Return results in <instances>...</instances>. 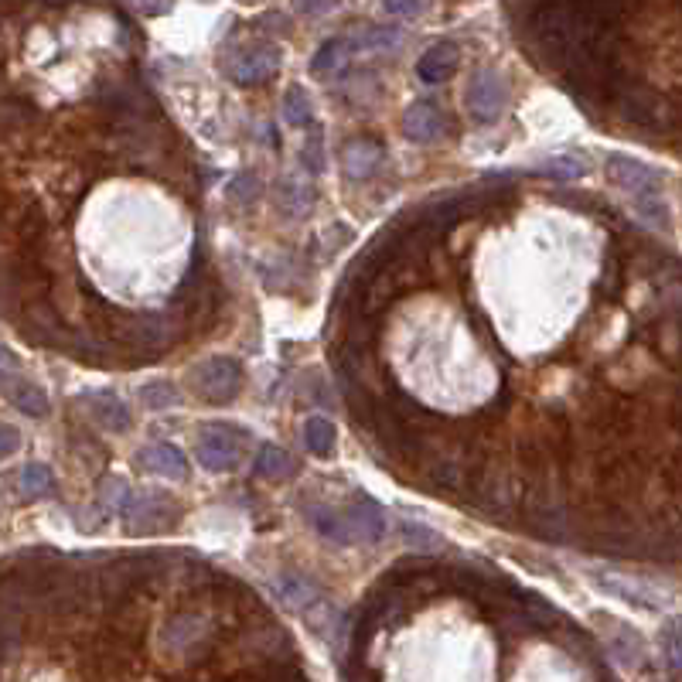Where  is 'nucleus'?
<instances>
[{"label": "nucleus", "mask_w": 682, "mask_h": 682, "mask_svg": "<svg viewBox=\"0 0 682 682\" xmlns=\"http://www.w3.org/2000/svg\"><path fill=\"white\" fill-rule=\"evenodd\" d=\"M611 106L618 110V116L628 123V127H635L642 133H662V130H672V123H676L672 120L676 110H672L655 89L642 86L638 79L621 82V86L614 89Z\"/></svg>", "instance_id": "nucleus-1"}, {"label": "nucleus", "mask_w": 682, "mask_h": 682, "mask_svg": "<svg viewBox=\"0 0 682 682\" xmlns=\"http://www.w3.org/2000/svg\"><path fill=\"white\" fill-rule=\"evenodd\" d=\"M198 461L209 471H236L243 464L246 451V430L232 427V423H205L198 430Z\"/></svg>", "instance_id": "nucleus-2"}, {"label": "nucleus", "mask_w": 682, "mask_h": 682, "mask_svg": "<svg viewBox=\"0 0 682 682\" xmlns=\"http://www.w3.org/2000/svg\"><path fill=\"white\" fill-rule=\"evenodd\" d=\"M191 386L195 393L205 399V403H232L243 389V365L229 355H215V359L202 362L191 369Z\"/></svg>", "instance_id": "nucleus-3"}, {"label": "nucleus", "mask_w": 682, "mask_h": 682, "mask_svg": "<svg viewBox=\"0 0 682 682\" xmlns=\"http://www.w3.org/2000/svg\"><path fill=\"white\" fill-rule=\"evenodd\" d=\"M178 505L168 495L154 492H137L130 498V505L123 509L130 536H157V532H171L178 526Z\"/></svg>", "instance_id": "nucleus-4"}, {"label": "nucleus", "mask_w": 682, "mask_h": 682, "mask_svg": "<svg viewBox=\"0 0 682 682\" xmlns=\"http://www.w3.org/2000/svg\"><path fill=\"white\" fill-rule=\"evenodd\" d=\"M280 48L270 45V41H256V45H243L236 48L226 58V72L236 86H260V82L273 79L280 72Z\"/></svg>", "instance_id": "nucleus-5"}, {"label": "nucleus", "mask_w": 682, "mask_h": 682, "mask_svg": "<svg viewBox=\"0 0 682 682\" xmlns=\"http://www.w3.org/2000/svg\"><path fill=\"white\" fill-rule=\"evenodd\" d=\"M505 103H509V86L498 76L495 69H478L468 82V93H464V106H468L471 120L478 123H492L502 116Z\"/></svg>", "instance_id": "nucleus-6"}, {"label": "nucleus", "mask_w": 682, "mask_h": 682, "mask_svg": "<svg viewBox=\"0 0 682 682\" xmlns=\"http://www.w3.org/2000/svg\"><path fill=\"white\" fill-rule=\"evenodd\" d=\"M604 171L621 191H628L631 202H635V198H648V195H662V181H665L662 171L648 168V164L635 161V157H628V154H607Z\"/></svg>", "instance_id": "nucleus-7"}, {"label": "nucleus", "mask_w": 682, "mask_h": 682, "mask_svg": "<svg viewBox=\"0 0 682 682\" xmlns=\"http://www.w3.org/2000/svg\"><path fill=\"white\" fill-rule=\"evenodd\" d=\"M590 580H594V587H601L604 594L618 597V601H625L631 607H642V611H659V607L669 604V594H665V590L645 584V580H631L628 573L597 570V573H590Z\"/></svg>", "instance_id": "nucleus-8"}, {"label": "nucleus", "mask_w": 682, "mask_h": 682, "mask_svg": "<svg viewBox=\"0 0 682 682\" xmlns=\"http://www.w3.org/2000/svg\"><path fill=\"white\" fill-rule=\"evenodd\" d=\"M382 164V144L369 137H355L341 147V174L348 181H369Z\"/></svg>", "instance_id": "nucleus-9"}, {"label": "nucleus", "mask_w": 682, "mask_h": 682, "mask_svg": "<svg viewBox=\"0 0 682 682\" xmlns=\"http://www.w3.org/2000/svg\"><path fill=\"white\" fill-rule=\"evenodd\" d=\"M345 526H348V543H379L386 532V512L369 498H359L355 505L345 509Z\"/></svg>", "instance_id": "nucleus-10"}, {"label": "nucleus", "mask_w": 682, "mask_h": 682, "mask_svg": "<svg viewBox=\"0 0 682 682\" xmlns=\"http://www.w3.org/2000/svg\"><path fill=\"white\" fill-rule=\"evenodd\" d=\"M403 130H406V137L417 140V144H430V140L444 137V130H447L444 110H440L434 99H420V103H413L410 110H406Z\"/></svg>", "instance_id": "nucleus-11"}, {"label": "nucleus", "mask_w": 682, "mask_h": 682, "mask_svg": "<svg viewBox=\"0 0 682 682\" xmlns=\"http://www.w3.org/2000/svg\"><path fill=\"white\" fill-rule=\"evenodd\" d=\"M137 464L144 471L157 474V478H168V481H185L188 478V461L185 454L178 451L174 444H151L137 454Z\"/></svg>", "instance_id": "nucleus-12"}, {"label": "nucleus", "mask_w": 682, "mask_h": 682, "mask_svg": "<svg viewBox=\"0 0 682 682\" xmlns=\"http://www.w3.org/2000/svg\"><path fill=\"white\" fill-rule=\"evenodd\" d=\"M79 406H86L89 417H93L103 430H110V434L130 430V410L113 393H86L79 399Z\"/></svg>", "instance_id": "nucleus-13"}, {"label": "nucleus", "mask_w": 682, "mask_h": 682, "mask_svg": "<svg viewBox=\"0 0 682 682\" xmlns=\"http://www.w3.org/2000/svg\"><path fill=\"white\" fill-rule=\"evenodd\" d=\"M273 594H277L287 607H294V611H311L314 604H324L318 584L307 580L304 573H280V577L273 580Z\"/></svg>", "instance_id": "nucleus-14"}, {"label": "nucleus", "mask_w": 682, "mask_h": 682, "mask_svg": "<svg viewBox=\"0 0 682 682\" xmlns=\"http://www.w3.org/2000/svg\"><path fill=\"white\" fill-rule=\"evenodd\" d=\"M457 62H461V52H457V45H451V41H440V45L427 48V52L420 55L417 76L423 82H430V86H437V82H447V79L454 76Z\"/></svg>", "instance_id": "nucleus-15"}, {"label": "nucleus", "mask_w": 682, "mask_h": 682, "mask_svg": "<svg viewBox=\"0 0 682 682\" xmlns=\"http://www.w3.org/2000/svg\"><path fill=\"white\" fill-rule=\"evenodd\" d=\"M4 396H7V403H11L14 410L24 413V417H45V413H48V396L41 393L31 379H11V376H7Z\"/></svg>", "instance_id": "nucleus-16"}, {"label": "nucleus", "mask_w": 682, "mask_h": 682, "mask_svg": "<svg viewBox=\"0 0 682 682\" xmlns=\"http://www.w3.org/2000/svg\"><path fill=\"white\" fill-rule=\"evenodd\" d=\"M202 635H205L202 614H191V611L174 614L168 625H164V645L174 648V652H191V645H195Z\"/></svg>", "instance_id": "nucleus-17"}, {"label": "nucleus", "mask_w": 682, "mask_h": 682, "mask_svg": "<svg viewBox=\"0 0 682 682\" xmlns=\"http://www.w3.org/2000/svg\"><path fill=\"white\" fill-rule=\"evenodd\" d=\"M273 198H277L280 212H287L290 219H301V215L311 212V205H314V188L304 185L301 178H284L277 188H273Z\"/></svg>", "instance_id": "nucleus-18"}, {"label": "nucleus", "mask_w": 682, "mask_h": 682, "mask_svg": "<svg viewBox=\"0 0 682 682\" xmlns=\"http://www.w3.org/2000/svg\"><path fill=\"white\" fill-rule=\"evenodd\" d=\"M307 522L314 526L321 539L335 546H348V526H345V509H331V505H311L307 509Z\"/></svg>", "instance_id": "nucleus-19"}, {"label": "nucleus", "mask_w": 682, "mask_h": 682, "mask_svg": "<svg viewBox=\"0 0 682 682\" xmlns=\"http://www.w3.org/2000/svg\"><path fill=\"white\" fill-rule=\"evenodd\" d=\"M352 52H355V48H352V41H348V38H328L318 48V55H314L311 72H314V76H321V79L338 76V72L348 65V55H352Z\"/></svg>", "instance_id": "nucleus-20"}, {"label": "nucleus", "mask_w": 682, "mask_h": 682, "mask_svg": "<svg viewBox=\"0 0 682 682\" xmlns=\"http://www.w3.org/2000/svg\"><path fill=\"white\" fill-rule=\"evenodd\" d=\"M348 41H352L355 52H396L399 45H403V35H399L396 28H379V24H365V28L352 31L348 35Z\"/></svg>", "instance_id": "nucleus-21"}, {"label": "nucleus", "mask_w": 682, "mask_h": 682, "mask_svg": "<svg viewBox=\"0 0 682 682\" xmlns=\"http://www.w3.org/2000/svg\"><path fill=\"white\" fill-rule=\"evenodd\" d=\"M256 474L266 481H287L297 474V464L294 457H290L284 447L277 444H263L260 454H256Z\"/></svg>", "instance_id": "nucleus-22"}, {"label": "nucleus", "mask_w": 682, "mask_h": 682, "mask_svg": "<svg viewBox=\"0 0 682 682\" xmlns=\"http://www.w3.org/2000/svg\"><path fill=\"white\" fill-rule=\"evenodd\" d=\"M335 423H331L328 417H311L304 423V447L311 451L314 457H335V447H338V440H335Z\"/></svg>", "instance_id": "nucleus-23"}, {"label": "nucleus", "mask_w": 682, "mask_h": 682, "mask_svg": "<svg viewBox=\"0 0 682 682\" xmlns=\"http://www.w3.org/2000/svg\"><path fill=\"white\" fill-rule=\"evenodd\" d=\"M18 485H21V495L24 498H45L48 492L55 488V474L48 464H24L21 474H18Z\"/></svg>", "instance_id": "nucleus-24"}, {"label": "nucleus", "mask_w": 682, "mask_h": 682, "mask_svg": "<svg viewBox=\"0 0 682 682\" xmlns=\"http://www.w3.org/2000/svg\"><path fill=\"white\" fill-rule=\"evenodd\" d=\"M536 174L553 178V181H580L587 174V164L573 154H556V157H546V161L536 168Z\"/></svg>", "instance_id": "nucleus-25"}, {"label": "nucleus", "mask_w": 682, "mask_h": 682, "mask_svg": "<svg viewBox=\"0 0 682 682\" xmlns=\"http://www.w3.org/2000/svg\"><path fill=\"white\" fill-rule=\"evenodd\" d=\"M607 652H611L618 662H625V665H638V662H642V655H645V648H642V638H638L635 631L618 625V635L607 642Z\"/></svg>", "instance_id": "nucleus-26"}, {"label": "nucleus", "mask_w": 682, "mask_h": 682, "mask_svg": "<svg viewBox=\"0 0 682 682\" xmlns=\"http://www.w3.org/2000/svg\"><path fill=\"white\" fill-rule=\"evenodd\" d=\"M314 106H311V96H307V89L301 86H290L287 93H284V116H287V123L290 127H307L311 123V113Z\"/></svg>", "instance_id": "nucleus-27"}, {"label": "nucleus", "mask_w": 682, "mask_h": 682, "mask_svg": "<svg viewBox=\"0 0 682 682\" xmlns=\"http://www.w3.org/2000/svg\"><path fill=\"white\" fill-rule=\"evenodd\" d=\"M137 399L147 406V410H174V406L181 403V393L171 386V382H147V386L137 393Z\"/></svg>", "instance_id": "nucleus-28"}, {"label": "nucleus", "mask_w": 682, "mask_h": 682, "mask_svg": "<svg viewBox=\"0 0 682 682\" xmlns=\"http://www.w3.org/2000/svg\"><path fill=\"white\" fill-rule=\"evenodd\" d=\"M130 492H127V481L123 478H103L99 481V509L103 512H120L130 505Z\"/></svg>", "instance_id": "nucleus-29"}, {"label": "nucleus", "mask_w": 682, "mask_h": 682, "mask_svg": "<svg viewBox=\"0 0 682 682\" xmlns=\"http://www.w3.org/2000/svg\"><path fill=\"white\" fill-rule=\"evenodd\" d=\"M260 191H263L260 174H256V171H246V174H239V178L229 185V198H232L236 205H253L256 198H260Z\"/></svg>", "instance_id": "nucleus-30"}, {"label": "nucleus", "mask_w": 682, "mask_h": 682, "mask_svg": "<svg viewBox=\"0 0 682 682\" xmlns=\"http://www.w3.org/2000/svg\"><path fill=\"white\" fill-rule=\"evenodd\" d=\"M662 648H665V659H669L672 669H682V618L669 621L662 631Z\"/></svg>", "instance_id": "nucleus-31"}, {"label": "nucleus", "mask_w": 682, "mask_h": 682, "mask_svg": "<svg viewBox=\"0 0 682 682\" xmlns=\"http://www.w3.org/2000/svg\"><path fill=\"white\" fill-rule=\"evenodd\" d=\"M403 536L410 539V546H423V550H430V546H440V536H434V532H427L423 526H417V522H406Z\"/></svg>", "instance_id": "nucleus-32"}, {"label": "nucleus", "mask_w": 682, "mask_h": 682, "mask_svg": "<svg viewBox=\"0 0 682 682\" xmlns=\"http://www.w3.org/2000/svg\"><path fill=\"white\" fill-rule=\"evenodd\" d=\"M301 161H304L311 171H321L324 154H321V137H318V130H314L311 137H307V144H304V151H301Z\"/></svg>", "instance_id": "nucleus-33"}, {"label": "nucleus", "mask_w": 682, "mask_h": 682, "mask_svg": "<svg viewBox=\"0 0 682 682\" xmlns=\"http://www.w3.org/2000/svg\"><path fill=\"white\" fill-rule=\"evenodd\" d=\"M0 434H4V447H0V457H11L14 451H18V430H14L11 423H4V427H0Z\"/></svg>", "instance_id": "nucleus-34"}, {"label": "nucleus", "mask_w": 682, "mask_h": 682, "mask_svg": "<svg viewBox=\"0 0 682 682\" xmlns=\"http://www.w3.org/2000/svg\"><path fill=\"white\" fill-rule=\"evenodd\" d=\"M386 14H399V18H413V14H423L427 7L423 4H382Z\"/></svg>", "instance_id": "nucleus-35"}, {"label": "nucleus", "mask_w": 682, "mask_h": 682, "mask_svg": "<svg viewBox=\"0 0 682 682\" xmlns=\"http://www.w3.org/2000/svg\"><path fill=\"white\" fill-rule=\"evenodd\" d=\"M679 331H682V314H679Z\"/></svg>", "instance_id": "nucleus-36"}]
</instances>
